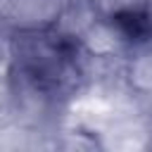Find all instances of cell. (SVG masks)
Wrapping results in <instances>:
<instances>
[{"label":"cell","mask_w":152,"mask_h":152,"mask_svg":"<svg viewBox=\"0 0 152 152\" xmlns=\"http://www.w3.org/2000/svg\"><path fill=\"white\" fill-rule=\"evenodd\" d=\"M19 62L36 88H59L76 71V45L62 36H36L24 40Z\"/></svg>","instance_id":"cell-1"},{"label":"cell","mask_w":152,"mask_h":152,"mask_svg":"<svg viewBox=\"0 0 152 152\" xmlns=\"http://www.w3.org/2000/svg\"><path fill=\"white\" fill-rule=\"evenodd\" d=\"M116 26L124 31V36L128 40H145L152 31V21L150 14H142L138 10H124L116 14Z\"/></svg>","instance_id":"cell-2"}]
</instances>
